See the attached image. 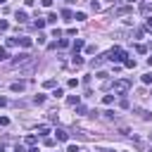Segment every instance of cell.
Listing matches in <instances>:
<instances>
[{"mask_svg": "<svg viewBox=\"0 0 152 152\" xmlns=\"http://www.w3.org/2000/svg\"><path fill=\"white\" fill-rule=\"evenodd\" d=\"M131 90V81L128 78H116L114 83H112V93L114 95H126Z\"/></svg>", "mask_w": 152, "mask_h": 152, "instance_id": "1", "label": "cell"}, {"mask_svg": "<svg viewBox=\"0 0 152 152\" xmlns=\"http://www.w3.org/2000/svg\"><path fill=\"white\" fill-rule=\"evenodd\" d=\"M107 59H109V62H124V59H126V52H124L121 48H112V50L107 52Z\"/></svg>", "mask_w": 152, "mask_h": 152, "instance_id": "2", "label": "cell"}, {"mask_svg": "<svg viewBox=\"0 0 152 152\" xmlns=\"http://www.w3.org/2000/svg\"><path fill=\"white\" fill-rule=\"evenodd\" d=\"M31 62H33V57L28 52H21V55L14 57V66H24V64H31Z\"/></svg>", "mask_w": 152, "mask_h": 152, "instance_id": "3", "label": "cell"}, {"mask_svg": "<svg viewBox=\"0 0 152 152\" xmlns=\"http://www.w3.org/2000/svg\"><path fill=\"white\" fill-rule=\"evenodd\" d=\"M26 88V81H14V83H10V90L12 93H21Z\"/></svg>", "mask_w": 152, "mask_h": 152, "instance_id": "4", "label": "cell"}, {"mask_svg": "<svg viewBox=\"0 0 152 152\" xmlns=\"http://www.w3.org/2000/svg\"><path fill=\"white\" fill-rule=\"evenodd\" d=\"M55 138H57L59 142H69V133H66L64 128H57V131H55Z\"/></svg>", "mask_w": 152, "mask_h": 152, "instance_id": "5", "label": "cell"}, {"mask_svg": "<svg viewBox=\"0 0 152 152\" xmlns=\"http://www.w3.org/2000/svg\"><path fill=\"white\" fill-rule=\"evenodd\" d=\"M140 12L142 14H150L152 12V0H140Z\"/></svg>", "mask_w": 152, "mask_h": 152, "instance_id": "6", "label": "cell"}, {"mask_svg": "<svg viewBox=\"0 0 152 152\" xmlns=\"http://www.w3.org/2000/svg\"><path fill=\"white\" fill-rule=\"evenodd\" d=\"M14 17H17V21H19V24H26V21H28V14H26L24 10H17V12H14Z\"/></svg>", "mask_w": 152, "mask_h": 152, "instance_id": "7", "label": "cell"}, {"mask_svg": "<svg viewBox=\"0 0 152 152\" xmlns=\"http://www.w3.org/2000/svg\"><path fill=\"white\" fill-rule=\"evenodd\" d=\"M17 43H19L21 48H31V45H33V40H31L28 36H21V38H17Z\"/></svg>", "mask_w": 152, "mask_h": 152, "instance_id": "8", "label": "cell"}, {"mask_svg": "<svg viewBox=\"0 0 152 152\" xmlns=\"http://www.w3.org/2000/svg\"><path fill=\"white\" fill-rule=\"evenodd\" d=\"M104 62H107V55H102V57H97V59H93V62H90V66H93V69H100V66H102Z\"/></svg>", "mask_w": 152, "mask_h": 152, "instance_id": "9", "label": "cell"}, {"mask_svg": "<svg viewBox=\"0 0 152 152\" xmlns=\"http://www.w3.org/2000/svg\"><path fill=\"white\" fill-rule=\"evenodd\" d=\"M71 64H74V66H83V57H81L78 52H74V57H71Z\"/></svg>", "mask_w": 152, "mask_h": 152, "instance_id": "10", "label": "cell"}, {"mask_svg": "<svg viewBox=\"0 0 152 152\" xmlns=\"http://www.w3.org/2000/svg\"><path fill=\"white\" fill-rule=\"evenodd\" d=\"M48 133H50V126L48 124H40L38 126V135H48Z\"/></svg>", "mask_w": 152, "mask_h": 152, "instance_id": "11", "label": "cell"}, {"mask_svg": "<svg viewBox=\"0 0 152 152\" xmlns=\"http://www.w3.org/2000/svg\"><path fill=\"white\" fill-rule=\"evenodd\" d=\"M71 48H74V52H78V50H83V40H81V38H76Z\"/></svg>", "mask_w": 152, "mask_h": 152, "instance_id": "12", "label": "cell"}, {"mask_svg": "<svg viewBox=\"0 0 152 152\" xmlns=\"http://www.w3.org/2000/svg\"><path fill=\"white\" fill-rule=\"evenodd\" d=\"M90 10H93V12H100V10H102V5H100L97 0H90Z\"/></svg>", "mask_w": 152, "mask_h": 152, "instance_id": "13", "label": "cell"}, {"mask_svg": "<svg viewBox=\"0 0 152 152\" xmlns=\"http://www.w3.org/2000/svg\"><path fill=\"white\" fill-rule=\"evenodd\" d=\"M62 17H64L66 21H71V19H74V12H71V10H62Z\"/></svg>", "mask_w": 152, "mask_h": 152, "instance_id": "14", "label": "cell"}, {"mask_svg": "<svg viewBox=\"0 0 152 152\" xmlns=\"http://www.w3.org/2000/svg\"><path fill=\"white\" fill-rule=\"evenodd\" d=\"M45 21H48V24H57V14H55V12H50V14H48V19H45Z\"/></svg>", "mask_w": 152, "mask_h": 152, "instance_id": "15", "label": "cell"}, {"mask_svg": "<svg viewBox=\"0 0 152 152\" xmlns=\"http://www.w3.org/2000/svg\"><path fill=\"white\" fill-rule=\"evenodd\" d=\"M33 102H36V104H43V102H45V95H43V93H38V95L33 97Z\"/></svg>", "mask_w": 152, "mask_h": 152, "instance_id": "16", "label": "cell"}, {"mask_svg": "<svg viewBox=\"0 0 152 152\" xmlns=\"http://www.w3.org/2000/svg\"><path fill=\"white\" fill-rule=\"evenodd\" d=\"M66 102H69L71 107H76V104H78V95H69V100H66Z\"/></svg>", "mask_w": 152, "mask_h": 152, "instance_id": "17", "label": "cell"}, {"mask_svg": "<svg viewBox=\"0 0 152 152\" xmlns=\"http://www.w3.org/2000/svg\"><path fill=\"white\" fill-rule=\"evenodd\" d=\"M33 24H36V28H43V26H45V24H48V21H45V19H40V17H38V19H36V21H33Z\"/></svg>", "mask_w": 152, "mask_h": 152, "instance_id": "18", "label": "cell"}, {"mask_svg": "<svg viewBox=\"0 0 152 152\" xmlns=\"http://www.w3.org/2000/svg\"><path fill=\"white\" fill-rule=\"evenodd\" d=\"M124 66H128V69H135V59H124Z\"/></svg>", "mask_w": 152, "mask_h": 152, "instance_id": "19", "label": "cell"}, {"mask_svg": "<svg viewBox=\"0 0 152 152\" xmlns=\"http://www.w3.org/2000/svg\"><path fill=\"white\" fill-rule=\"evenodd\" d=\"M74 19H76V21H83V19H86V12H76Z\"/></svg>", "mask_w": 152, "mask_h": 152, "instance_id": "20", "label": "cell"}, {"mask_svg": "<svg viewBox=\"0 0 152 152\" xmlns=\"http://www.w3.org/2000/svg\"><path fill=\"white\" fill-rule=\"evenodd\" d=\"M57 45H59V48H69V40H66V38H59Z\"/></svg>", "mask_w": 152, "mask_h": 152, "instance_id": "21", "label": "cell"}, {"mask_svg": "<svg viewBox=\"0 0 152 152\" xmlns=\"http://www.w3.org/2000/svg\"><path fill=\"white\" fill-rule=\"evenodd\" d=\"M135 52H140V55H145V52H147V48H145V45H140V43H138V45H135Z\"/></svg>", "mask_w": 152, "mask_h": 152, "instance_id": "22", "label": "cell"}, {"mask_svg": "<svg viewBox=\"0 0 152 152\" xmlns=\"http://www.w3.org/2000/svg\"><path fill=\"white\" fill-rule=\"evenodd\" d=\"M102 102H104V104H112V102H114V95H104Z\"/></svg>", "mask_w": 152, "mask_h": 152, "instance_id": "23", "label": "cell"}, {"mask_svg": "<svg viewBox=\"0 0 152 152\" xmlns=\"http://www.w3.org/2000/svg\"><path fill=\"white\" fill-rule=\"evenodd\" d=\"M10 28V21H5V19H0V31H7Z\"/></svg>", "mask_w": 152, "mask_h": 152, "instance_id": "24", "label": "cell"}, {"mask_svg": "<svg viewBox=\"0 0 152 152\" xmlns=\"http://www.w3.org/2000/svg\"><path fill=\"white\" fill-rule=\"evenodd\" d=\"M5 45H7V48H12V45H17V38H7V40H5Z\"/></svg>", "mask_w": 152, "mask_h": 152, "instance_id": "25", "label": "cell"}, {"mask_svg": "<svg viewBox=\"0 0 152 152\" xmlns=\"http://www.w3.org/2000/svg\"><path fill=\"white\" fill-rule=\"evenodd\" d=\"M52 95H55V97H62V95H64V90H62V88H55V90H52Z\"/></svg>", "mask_w": 152, "mask_h": 152, "instance_id": "26", "label": "cell"}, {"mask_svg": "<svg viewBox=\"0 0 152 152\" xmlns=\"http://www.w3.org/2000/svg\"><path fill=\"white\" fill-rule=\"evenodd\" d=\"M43 142H45V147H52V145H55V138H45Z\"/></svg>", "mask_w": 152, "mask_h": 152, "instance_id": "27", "label": "cell"}, {"mask_svg": "<svg viewBox=\"0 0 152 152\" xmlns=\"http://www.w3.org/2000/svg\"><path fill=\"white\" fill-rule=\"evenodd\" d=\"M142 83H152V71H150V74H145V76H142Z\"/></svg>", "mask_w": 152, "mask_h": 152, "instance_id": "28", "label": "cell"}, {"mask_svg": "<svg viewBox=\"0 0 152 152\" xmlns=\"http://www.w3.org/2000/svg\"><path fill=\"white\" fill-rule=\"evenodd\" d=\"M145 28L152 33V17H147V21H145Z\"/></svg>", "mask_w": 152, "mask_h": 152, "instance_id": "29", "label": "cell"}, {"mask_svg": "<svg viewBox=\"0 0 152 152\" xmlns=\"http://www.w3.org/2000/svg\"><path fill=\"white\" fill-rule=\"evenodd\" d=\"M43 86H45V88H55V81H52V78H48V81H45Z\"/></svg>", "mask_w": 152, "mask_h": 152, "instance_id": "30", "label": "cell"}, {"mask_svg": "<svg viewBox=\"0 0 152 152\" xmlns=\"http://www.w3.org/2000/svg\"><path fill=\"white\" fill-rule=\"evenodd\" d=\"M66 86H69V88H76V86H78V81H76V78H69V83H66Z\"/></svg>", "mask_w": 152, "mask_h": 152, "instance_id": "31", "label": "cell"}, {"mask_svg": "<svg viewBox=\"0 0 152 152\" xmlns=\"http://www.w3.org/2000/svg\"><path fill=\"white\" fill-rule=\"evenodd\" d=\"M66 152H81V150H78L76 145H66Z\"/></svg>", "mask_w": 152, "mask_h": 152, "instance_id": "32", "label": "cell"}, {"mask_svg": "<svg viewBox=\"0 0 152 152\" xmlns=\"http://www.w3.org/2000/svg\"><path fill=\"white\" fill-rule=\"evenodd\" d=\"M7 124H10V119L7 116H0V126H7Z\"/></svg>", "mask_w": 152, "mask_h": 152, "instance_id": "33", "label": "cell"}, {"mask_svg": "<svg viewBox=\"0 0 152 152\" xmlns=\"http://www.w3.org/2000/svg\"><path fill=\"white\" fill-rule=\"evenodd\" d=\"M0 59H7V50L5 48H0Z\"/></svg>", "mask_w": 152, "mask_h": 152, "instance_id": "34", "label": "cell"}, {"mask_svg": "<svg viewBox=\"0 0 152 152\" xmlns=\"http://www.w3.org/2000/svg\"><path fill=\"white\" fill-rule=\"evenodd\" d=\"M14 152H28V150H24L21 145H17V147H14Z\"/></svg>", "mask_w": 152, "mask_h": 152, "instance_id": "35", "label": "cell"}, {"mask_svg": "<svg viewBox=\"0 0 152 152\" xmlns=\"http://www.w3.org/2000/svg\"><path fill=\"white\" fill-rule=\"evenodd\" d=\"M52 5V0H43V7H50Z\"/></svg>", "mask_w": 152, "mask_h": 152, "instance_id": "36", "label": "cell"}, {"mask_svg": "<svg viewBox=\"0 0 152 152\" xmlns=\"http://www.w3.org/2000/svg\"><path fill=\"white\" fill-rule=\"evenodd\" d=\"M7 104V97H0V107H5Z\"/></svg>", "mask_w": 152, "mask_h": 152, "instance_id": "37", "label": "cell"}, {"mask_svg": "<svg viewBox=\"0 0 152 152\" xmlns=\"http://www.w3.org/2000/svg\"><path fill=\"white\" fill-rule=\"evenodd\" d=\"M28 152H40V150H38L36 145H31V147H28Z\"/></svg>", "mask_w": 152, "mask_h": 152, "instance_id": "38", "label": "cell"}, {"mask_svg": "<svg viewBox=\"0 0 152 152\" xmlns=\"http://www.w3.org/2000/svg\"><path fill=\"white\" fill-rule=\"evenodd\" d=\"M0 152H5V145H2V142H0Z\"/></svg>", "mask_w": 152, "mask_h": 152, "instance_id": "39", "label": "cell"}, {"mask_svg": "<svg viewBox=\"0 0 152 152\" xmlns=\"http://www.w3.org/2000/svg\"><path fill=\"white\" fill-rule=\"evenodd\" d=\"M147 64H150V66H152V57H147Z\"/></svg>", "mask_w": 152, "mask_h": 152, "instance_id": "40", "label": "cell"}, {"mask_svg": "<svg viewBox=\"0 0 152 152\" xmlns=\"http://www.w3.org/2000/svg\"><path fill=\"white\" fill-rule=\"evenodd\" d=\"M0 2H7V0H0Z\"/></svg>", "mask_w": 152, "mask_h": 152, "instance_id": "41", "label": "cell"}]
</instances>
